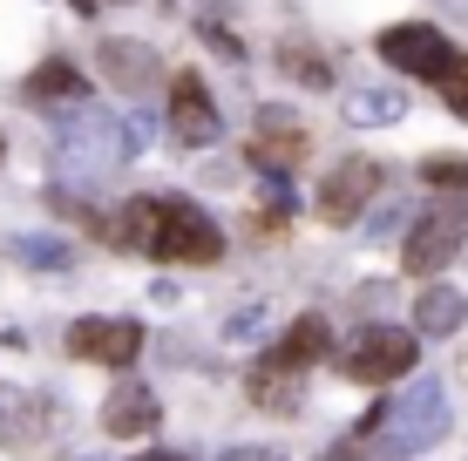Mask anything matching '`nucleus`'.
Here are the masks:
<instances>
[{
	"mask_svg": "<svg viewBox=\"0 0 468 461\" xmlns=\"http://www.w3.org/2000/svg\"><path fill=\"white\" fill-rule=\"evenodd\" d=\"M122 245L129 251H150L164 265H211L224 251L218 225L184 197H136L122 211Z\"/></svg>",
	"mask_w": 468,
	"mask_h": 461,
	"instance_id": "nucleus-1",
	"label": "nucleus"
},
{
	"mask_svg": "<svg viewBox=\"0 0 468 461\" xmlns=\"http://www.w3.org/2000/svg\"><path fill=\"white\" fill-rule=\"evenodd\" d=\"M129 150H136V130H122L116 116H89V109L61 116V170L69 177H109Z\"/></svg>",
	"mask_w": 468,
	"mask_h": 461,
	"instance_id": "nucleus-2",
	"label": "nucleus"
},
{
	"mask_svg": "<svg viewBox=\"0 0 468 461\" xmlns=\"http://www.w3.org/2000/svg\"><path fill=\"white\" fill-rule=\"evenodd\" d=\"M421 360V332H400V326H367L360 346L346 353V380L353 387H387V380L414 373Z\"/></svg>",
	"mask_w": 468,
	"mask_h": 461,
	"instance_id": "nucleus-3",
	"label": "nucleus"
},
{
	"mask_svg": "<svg viewBox=\"0 0 468 461\" xmlns=\"http://www.w3.org/2000/svg\"><path fill=\"white\" fill-rule=\"evenodd\" d=\"M380 61H394L400 75H428V82H441V75L455 68V47H448L441 27L400 21V27H387V35H380Z\"/></svg>",
	"mask_w": 468,
	"mask_h": 461,
	"instance_id": "nucleus-4",
	"label": "nucleus"
},
{
	"mask_svg": "<svg viewBox=\"0 0 468 461\" xmlns=\"http://www.w3.org/2000/svg\"><path fill=\"white\" fill-rule=\"evenodd\" d=\"M380 190V163H367V156H346V163H333L326 177H319V225H353V217L374 204Z\"/></svg>",
	"mask_w": 468,
	"mask_h": 461,
	"instance_id": "nucleus-5",
	"label": "nucleus"
},
{
	"mask_svg": "<svg viewBox=\"0 0 468 461\" xmlns=\"http://www.w3.org/2000/svg\"><path fill=\"white\" fill-rule=\"evenodd\" d=\"M462 211H428V217H414V231H408V245H400V265H408V278H434L448 258L462 251Z\"/></svg>",
	"mask_w": 468,
	"mask_h": 461,
	"instance_id": "nucleus-6",
	"label": "nucleus"
},
{
	"mask_svg": "<svg viewBox=\"0 0 468 461\" xmlns=\"http://www.w3.org/2000/svg\"><path fill=\"white\" fill-rule=\"evenodd\" d=\"M69 353L75 360H95V367H129V360L143 353V326L136 320H102V312H89V320L69 326Z\"/></svg>",
	"mask_w": 468,
	"mask_h": 461,
	"instance_id": "nucleus-7",
	"label": "nucleus"
},
{
	"mask_svg": "<svg viewBox=\"0 0 468 461\" xmlns=\"http://www.w3.org/2000/svg\"><path fill=\"white\" fill-rule=\"evenodd\" d=\"M387 421H394V441H400L408 455H414V448H434V441L448 435V393H441V380L408 387V393L394 401V414H387Z\"/></svg>",
	"mask_w": 468,
	"mask_h": 461,
	"instance_id": "nucleus-8",
	"label": "nucleus"
},
{
	"mask_svg": "<svg viewBox=\"0 0 468 461\" xmlns=\"http://www.w3.org/2000/svg\"><path fill=\"white\" fill-rule=\"evenodd\" d=\"M156 421H164L156 387H136V380L109 387V401H102V435L109 441H143V435H156Z\"/></svg>",
	"mask_w": 468,
	"mask_h": 461,
	"instance_id": "nucleus-9",
	"label": "nucleus"
},
{
	"mask_svg": "<svg viewBox=\"0 0 468 461\" xmlns=\"http://www.w3.org/2000/svg\"><path fill=\"white\" fill-rule=\"evenodd\" d=\"M95 61H102V82L122 89V95H150V89H156V47H150V41L109 35L102 47H95Z\"/></svg>",
	"mask_w": 468,
	"mask_h": 461,
	"instance_id": "nucleus-10",
	"label": "nucleus"
},
{
	"mask_svg": "<svg viewBox=\"0 0 468 461\" xmlns=\"http://www.w3.org/2000/svg\"><path fill=\"white\" fill-rule=\"evenodd\" d=\"M170 130L184 136V142H218V102H211V89H204V75H176L170 82Z\"/></svg>",
	"mask_w": 468,
	"mask_h": 461,
	"instance_id": "nucleus-11",
	"label": "nucleus"
},
{
	"mask_svg": "<svg viewBox=\"0 0 468 461\" xmlns=\"http://www.w3.org/2000/svg\"><path fill=\"white\" fill-rule=\"evenodd\" d=\"M251 163L258 170H299L305 163V130L292 122V109H265V116H258Z\"/></svg>",
	"mask_w": 468,
	"mask_h": 461,
	"instance_id": "nucleus-12",
	"label": "nucleus"
},
{
	"mask_svg": "<svg viewBox=\"0 0 468 461\" xmlns=\"http://www.w3.org/2000/svg\"><path fill=\"white\" fill-rule=\"evenodd\" d=\"M326 353H333V332H326V320H319V312H305V320H292V326H285V340L271 346V360H279V367H292V373L319 367Z\"/></svg>",
	"mask_w": 468,
	"mask_h": 461,
	"instance_id": "nucleus-13",
	"label": "nucleus"
},
{
	"mask_svg": "<svg viewBox=\"0 0 468 461\" xmlns=\"http://www.w3.org/2000/svg\"><path fill=\"white\" fill-rule=\"evenodd\" d=\"M468 320V299L455 285H428L421 299H414V332H428V340H448V332H462Z\"/></svg>",
	"mask_w": 468,
	"mask_h": 461,
	"instance_id": "nucleus-14",
	"label": "nucleus"
},
{
	"mask_svg": "<svg viewBox=\"0 0 468 461\" xmlns=\"http://www.w3.org/2000/svg\"><path fill=\"white\" fill-rule=\"evenodd\" d=\"M292 367H279V360H258V367H251V401L258 407H271V414H292V407H299V387H292Z\"/></svg>",
	"mask_w": 468,
	"mask_h": 461,
	"instance_id": "nucleus-15",
	"label": "nucleus"
},
{
	"mask_svg": "<svg viewBox=\"0 0 468 461\" xmlns=\"http://www.w3.org/2000/svg\"><path fill=\"white\" fill-rule=\"evenodd\" d=\"M82 75L69 68V61H48V68H35L27 75V95H35V102H48V95H69V102H82Z\"/></svg>",
	"mask_w": 468,
	"mask_h": 461,
	"instance_id": "nucleus-16",
	"label": "nucleus"
},
{
	"mask_svg": "<svg viewBox=\"0 0 468 461\" xmlns=\"http://www.w3.org/2000/svg\"><path fill=\"white\" fill-rule=\"evenodd\" d=\"M394 116H400L394 89H353L346 95V122H394Z\"/></svg>",
	"mask_w": 468,
	"mask_h": 461,
	"instance_id": "nucleus-17",
	"label": "nucleus"
},
{
	"mask_svg": "<svg viewBox=\"0 0 468 461\" xmlns=\"http://www.w3.org/2000/svg\"><path fill=\"white\" fill-rule=\"evenodd\" d=\"M279 68L292 75V82H313V89H326V82H333V68H326V61H319L305 41H285V47H279Z\"/></svg>",
	"mask_w": 468,
	"mask_h": 461,
	"instance_id": "nucleus-18",
	"label": "nucleus"
},
{
	"mask_svg": "<svg viewBox=\"0 0 468 461\" xmlns=\"http://www.w3.org/2000/svg\"><path fill=\"white\" fill-rule=\"evenodd\" d=\"M326 461H408V448H400V441H367V435H353V441H340Z\"/></svg>",
	"mask_w": 468,
	"mask_h": 461,
	"instance_id": "nucleus-19",
	"label": "nucleus"
},
{
	"mask_svg": "<svg viewBox=\"0 0 468 461\" xmlns=\"http://www.w3.org/2000/svg\"><path fill=\"white\" fill-rule=\"evenodd\" d=\"M421 177H428V183H441V190H468V156H428Z\"/></svg>",
	"mask_w": 468,
	"mask_h": 461,
	"instance_id": "nucleus-20",
	"label": "nucleus"
},
{
	"mask_svg": "<svg viewBox=\"0 0 468 461\" xmlns=\"http://www.w3.org/2000/svg\"><path fill=\"white\" fill-rule=\"evenodd\" d=\"M441 102H448V116L468 122V55H455V68L441 75Z\"/></svg>",
	"mask_w": 468,
	"mask_h": 461,
	"instance_id": "nucleus-21",
	"label": "nucleus"
},
{
	"mask_svg": "<svg viewBox=\"0 0 468 461\" xmlns=\"http://www.w3.org/2000/svg\"><path fill=\"white\" fill-rule=\"evenodd\" d=\"M14 251H21L27 265H55V272L69 265V245H55V237H14Z\"/></svg>",
	"mask_w": 468,
	"mask_h": 461,
	"instance_id": "nucleus-22",
	"label": "nucleus"
},
{
	"mask_svg": "<svg viewBox=\"0 0 468 461\" xmlns=\"http://www.w3.org/2000/svg\"><path fill=\"white\" fill-rule=\"evenodd\" d=\"M197 35H204V41H211V47H218V55H231V61H245V47H238L231 35H224V27H211V21H204V27H197Z\"/></svg>",
	"mask_w": 468,
	"mask_h": 461,
	"instance_id": "nucleus-23",
	"label": "nucleus"
},
{
	"mask_svg": "<svg viewBox=\"0 0 468 461\" xmlns=\"http://www.w3.org/2000/svg\"><path fill=\"white\" fill-rule=\"evenodd\" d=\"M218 461H279V455H265V448H224Z\"/></svg>",
	"mask_w": 468,
	"mask_h": 461,
	"instance_id": "nucleus-24",
	"label": "nucleus"
},
{
	"mask_svg": "<svg viewBox=\"0 0 468 461\" xmlns=\"http://www.w3.org/2000/svg\"><path fill=\"white\" fill-rule=\"evenodd\" d=\"M69 7H75V14H95V0H69Z\"/></svg>",
	"mask_w": 468,
	"mask_h": 461,
	"instance_id": "nucleus-25",
	"label": "nucleus"
},
{
	"mask_svg": "<svg viewBox=\"0 0 468 461\" xmlns=\"http://www.w3.org/2000/svg\"><path fill=\"white\" fill-rule=\"evenodd\" d=\"M143 461H184V455H143Z\"/></svg>",
	"mask_w": 468,
	"mask_h": 461,
	"instance_id": "nucleus-26",
	"label": "nucleus"
}]
</instances>
